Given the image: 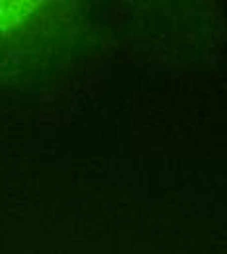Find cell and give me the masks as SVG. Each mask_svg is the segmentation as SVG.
I'll return each mask as SVG.
<instances>
[{"instance_id":"obj_1","label":"cell","mask_w":227,"mask_h":254,"mask_svg":"<svg viewBox=\"0 0 227 254\" xmlns=\"http://www.w3.org/2000/svg\"><path fill=\"white\" fill-rule=\"evenodd\" d=\"M39 2H30V0H8L0 2V32L18 28L24 24L33 12L37 10Z\"/></svg>"}]
</instances>
